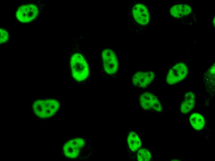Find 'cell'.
<instances>
[{"instance_id":"cell-18","label":"cell","mask_w":215,"mask_h":161,"mask_svg":"<svg viewBox=\"0 0 215 161\" xmlns=\"http://www.w3.org/2000/svg\"><path fill=\"white\" fill-rule=\"evenodd\" d=\"M60 144H59V150L60 151Z\"/></svg>"},{"instance_id":"cell-9","label":"cell","mask_w":215,"mask_h":161,"mask_svg":"<svg viewBox=\"0 0 215 161\" xmlns=\"http://www.w3.org/2000/svg\"><path fill=\"white\" fill-rule=\"evenodd\" d=\"M155 78L154 72L152 71H140L133 76V85L139 88H145L153 82Z\"/></svg>"},{"instance_id":"cell-8","label":"cell","mask_w":215,"mask_h":161,"mask_svg":"<svg viewBox=\"0 0 215 161\" xmlns=\"http://www.w3.org/2000/svg\"><path fill=\"white\" fill-rule=\"evenodd\" d=\"M84 144V141L81 138H75L69 141L63 147L65 155L69 158H76L78 156L80 149Z\"/></svg>"},{"instance_id":"cell-11","label":"cell","mask_w":215,"mask_h":161,"mask_svg":"<svg viewBox=\"0 0 215 161\" xmlns=\"http://www.w3.org/2000/svg\"><path fill=\"white\" fill-rule=\"evenodd\" d=\"M195 96L192 91L187 92L184 96L183 99L180 107V111L183 114H186L190 111L195 105Z\"/></svg>"},{"instance_id":"cell-14","label":"cell","mask_w":215,"mask_h":161,"mask_svg":"<svg viewBox=\"0 0 215 161\" xmlns=\"http://www.w3.org/2000/svg\"><path fill=\"white\" fill-rule=\"evenodd\" d=\"M137 159L139 161H148L151 158L150 152L144 148L139 149L137 153Z\"/></svg>"},{"instance_id":"cell-15","label":"cell","mask_w":215,"mask_h":161,"mask_svg":"<svg viewBox=\"0 0 215 161\" xmlns=\"http://www.w3.org/2000/svg\"><path fill=\"white\" fill-rule=\"evenodd\" d=\"M9 38L8 33L4 28L0 29V43L2 44L6 42Z\"/></svg>"},{"instance_id":"cell-16","label":"cell","mask_w":215,"mask_h":161,"mask_svg":"<svg viewBox=\"0 0 215 161\" xmlns=\"http://www.w3.org/2000/svg\"><path fill=\"white\" fill-rule=\"evenodd\" d=\"M212 22H213V26L214 27H215V17L214 16V17L213 18V20H212Z\"/></svg>"},{"instance_id":"cell-12","label":"cell","mask_w":215,"mask_h":161,"mask_svg":"<svg viewBox=\"0 0 215 161\" xmlns=\"http://www.w3.org/2000/svg\"><path fill=\"white\" fill-rule=\"evenodd\" d=\"M190 123L194 128L196 130L201 129L205 124L203 116L198 113L191 114L189 118Z\"/></svg>"},{"instance_id":"cell-19","label":"cell","mask_w":215,"mask_h":161,"mask_svg":"<svg viewBox=\"0 0 215 161\" xmlns=\"http://www.w3.org/2000/svg\"><path fill=\"white\" fill-rule=\"evenodd\" d=\"M36 119H38V117H36Z\"/></svg>"},{"instance_id":"cell-5","label":"cell","mask_w":215,"mask_h":161,"mask_svg":"<svg viewBox=\"0 0 215 161\" xmlns=\"http://www.w3.org/2000/svg\"><path fill=\"white\" fill-rule=\"evenodd\" d=\"M188 69L186 65L182 62L174 65L168 71L166 81L169 85H173L183 80L187 76Z\"/></svg>"},{"instance_id":"cell-6","label":"cell","mask_w":215,"mask_h":161,"mask_svg":"<svg viewBox=\"0 0 215 161\" xmlns=\"http://www.w3.org/2000/svg\"><path fill=\"white\" fill-rule=\"evenodd\" d=\"M38 111L40 119L48 118L52 116L60 107L59 102L56 99H38Z\"/></svg>"},{"instance_id":"cell-17","label":"cell","mask_w":215,"mask_h":161,"mask_svg":"<svg viewBox=\"0 0 215 161\" xmlns=\"http://www.w3.org/2000/svg\"><path fill=\"white\" fill-rule=\"evenodd\" d=\"M60 157L61 158H63V156H62L60 154Z\"/></svg>"},{"instance_id":"cell-4","label":"cell","mask_w":215,"mask_h":161,"mask_svg":"<svg viewBox=\"0 0 215 161\" xmlns=\"http://www.w3.org/2000/svg\"><path fill=\"white\" fill-rule=\"evenodd\" d=\"M39 10L34 4L21 5L17 9L16 16L17 19L23 23H28L34 20L38 16Z\"/></svg>"},{"instance_id":"cell-7","label":"cell","mask_w":215,"mask_h":161,"mask_svg":"<svg viewBox=\"0 0 215 161\" xmlns=\"http://www.w3.org/2000/svg\"><path fill=\"white\" fill-rule=\"evenodd\" d=\"M139 102L144 109H152L158 112L162 110L161 104L157 97L150 92H145L142 94L140 96Z\"/></svg>"},{"instance_id":"cell-3","label":"cell","mask_w":215,"mask_h":161,"mask_svg":"<svg viewBox=\"0 0 215 161\" xmlns=\"http://www.w3.org/2000/svg\"><path fill=\"white\" fill-rule=\"evenodd\" d=\"M101 56L103 68L105 72L110 75L116 73L119 67V61L114 50L109 48L104 49Z\"/></svg>"},{"instance_id":"cell-10","label":"cell","mask_w":215,"mask_h":161,"mask_svg":"<svg viewBox=\"0 0 215 161\" xmlns=\"http://www.w3.org/2000/svg\"><path fill=\"white\" fill-rule=\"evenodd\" d=\"M192 7L187 4H178L171 6L169 9V13L173 17L179 18L191 14Z\"/></svg>"},{"instance_id":"cell-1","label":"cell","mask_w":215,"mask_h":161,"mask_svg":"<svg viewBox=\"0 0 215 161\" xmlns=\"http://www.w3.org/2000/svg\"><path fill=\"white\" fill-rule=\"evenodd\" d=\"M151 12L146 2L142 0L129 1L126 22L129 30L141 34L150 25Z\"/></svg>"},{"instance_id":"cell-13","label":"cell","mask_w":215,"mask_h":161,"mask_svg":"<svg viewBox=\"0 0 215 161\" xmlns=\"http://www.w3.org/2000/svg\"><path fill=\"white\" fill-rule=\"evenodd\" d=\"M128 143L130 149L136 151L141 145V140L137 135L134 132L129 133L128 137Z\"/></svg>"},{"instance_id":"cell-2","label":"cell","mask_w":215,"mask_h":161,"mask_svg":"<svg viewBox=\"0 0 215 161\" xmlns=\"http://www.w3.org/2000/svg\"><path fill=\"white\" fill-rule=\"evenodd\" d=\"M70 63L72 75L75 80L81 82L87 78L89 74V67L82 55L79 53L73 54Z\"/></svg>"}]
</instances>
